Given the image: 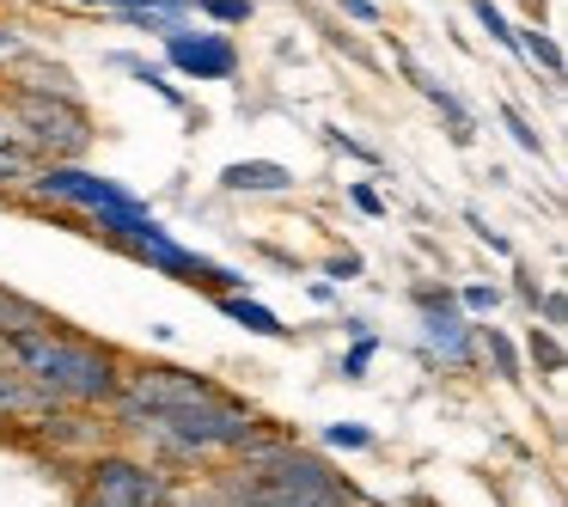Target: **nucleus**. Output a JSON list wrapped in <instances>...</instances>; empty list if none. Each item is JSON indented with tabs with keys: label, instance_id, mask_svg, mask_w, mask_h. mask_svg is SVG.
I'll list each match as a JSON object with an SVG mask.
<instances>
[{
	"label": "nucleus",
	"instance_id": "f257e3e1",
	"mask_svg": "<svg viewBox=\"0 0 568 507\" xmlns=\"http://www.w3.org/2000/svg\"><path fill=\"white\" fill-rule=\"evenodd\" d=\"M7 361L50 397L55 409H87V416H104L111 397L123 392V348L104 343V336H87L74 324H50V331H31L7 343Z\"/></svg>",
	"mask_w": 568,
	"mask_h": 507
},
{
	"label": "nucleus",
	"instance_id": "f03ea898",
	"mask_svg": "<svg viewBox=\"0 0 568 507\" xmlns=\"http://www.w3.org/2000/svg\"><path fill=\"white\" fill-rule=\"evenodd\" d=\"M7 111L19 123V148L31 153L38 165H80L99 141V123L80 99H55V92H26L7 87Z\"/></svg>",
	"mask_w": 568,
	"mask_h": 507
},
{
	"label": "nucleus",
	"instance_id": "7ed1b4c3",
	"mask_svg": "<svg viewBox=\"0 0 568 507\" xmlns=\"http://www.w3.org/2000/svg\"><path fill=\"white\" fill-rule=\"evenodd\" d=\"M172 470H160L129 446H104L74 470V507H172Z\"/></svg>",
	"mask_w": 568,
	"mask_h": 507
},
{
	"label": "nucleus",
	"instance_id": "20e7f679",
	"mask_svg": "<svg viewBox=\"0 0 568 507\" xmlns=\"http://www.w3.org/2000/svg\"><path fill=\"white\" fill-rule=\"evenodd\" d=\"M26 196L38 202V209H55L68 214L74 226L99 221L104 209H123V202H135L116 178H99L87 172V165H38V172L26 178Z\"/></svg>",
	"mask_w": 568,
	"mask_h": 507
},
{
	"label": "nucleus",
	"instance_id": "39448f33",
	"mask_svg": "<svg viewBox=\"0 0 568 507\" xmlns=\"http://www.w3.org/2000/svg\"><path fill=\"white\" fill-rule=\"evenodd\" d=\"M416 306H422V348L440 355V367L458 373L477 367V324L458 312V300L446 287H416Z\"/></svg>",
	"mask_w": 568,
	"mask_h": 507
},
{
	"label": "nucleus",
	"instance_id": "423d86ee",
	"mask_svg": "<svg viewBox=\"0 0 568 507\" xmlns=\"http://www.w3.org/2000/svg\"><path fill=\"white\" fill-rule=\"evenodd\" d=\"M165 62L178 68L184 80H233L239 74V43L226 31H196V26H172L165 31Z\"/></svg>",
	"mask_w": 568,
	"mask_h": 507
},
{
	"label": "nucleus",
	"instance_id": "0eeeda50",
	"mask_svg": "<svg viewBox=\"0 0 568 507\" xmlns=\"http://www.w3.org/2000/svg\"><path fill=\"white\" fill-rule=\"evenodd\" d=\"M31 440H43L50 453H104L111 446V428H104L99 416H87V409H50L43 422H31Z\"/></svg>",
	"mask_w": 568,
	"mask_h": 507
},
{
	"label": "nucleus",
	"instance_id": "6e6552de",
	"mask_svg": "<svg viewBox=\"0 0 568 507\" xmlns=\"http://www.w3.org/2000/svg\"><path fill=\"white\" fill-rule=\"evenodd\" d=\"M50 409H55V404L13 367V361H0V422H19V428H31V422H43Z\"/></svg>",
	"mask_w": 568,
	"mask_h": 507
},
{
	"label": "nucleus",
	"instance_id": "1a4fd4ad",
	"mask_svg": "<svg viewBox=\"0 0 568 507\" xmlns=\"http://www.w3.org/2000/svg\"><path fill=\"white\" fill-rule=\"evenodd\" d=\"M221 190H233V196H282V190H294V172L282 160H233L221 172Z\"/></svg>",
	"mask_w": 568,
	"mask_h": 507
},
{
	"label": "nucleus",
	"instance_id": "9d476101",
	"mask_svg": "<svg viewBox=\"0 0 568 507\" xmlns=\"http://www.w3.org/2000/svg\"><path fill=\"white\" fill-rule=\"evenodd\" d=\"M50 324H62L50 306H38V300H26L19 287H0V348L13 343V336H31V331H50Z\"/></svg>",
	"mask_w": 568,
	"mask_h": 507
},
{
	"label": "nucleus",
	"instance_id": "9b49d317",
	"mask_svg": "<svg viewBox=\"0 0 568 507\" xmlns=\"http://www.w3.org/2000/svg\"><path fill=\"white\" fill-rule=\"evenodd\" d=\"M214 306H221L233 324H245L251 336H287V324L275 318V312L263 306V300H251V294H214Z\"/></svg>",
	"mask_w": 568,
	"mask_h": 507
},
{
	"label": "nucleus",
	"instance_id": "f8f14e48",
	"mask_svg": "<svg viewBox=\"0 0 568 507\" xmlns=\"http://www.w3.org/2000/svg\"><path fill=\"white\" fill-rule=\"evenodd\" d=\"M111 68H123V74H135V80H141V87H148V92H160V99H165V104H172V111H184V104H190V99H184V92H178V87H172V80H165V68H160V62H141V55H129V50H116V55H111Z\"/></svg>",
	"mask_w": 568,
	"mask_h": 507
},
{
	"label": "nucleus",
	"instance_id": "ddd939ff",
	"mask_svg": "<svg viewBox=\"0 0 568 507\" xmlns=\"http://www.w3.org/2000/svg\"><path fill=\"white\" fill-rule=\"evenodd\" d=\"M514 43H519V50H526L531 55V62H538L544 68V74H550V80H562V50H556V38H550V31H538V26H531V31H514Z\"/></svg>",
	"mask_w": 568,
	"mask_h": 507
},
{
	"label": "nucleus",
	"instance_id": "4468645a",
	"mask_svg": "<svg viewBox=\"0 0 568 507\" xmlns=\"http://www.w3.org/2000/svg\"><path fill=\"white\" fill-rule=\"evenodd\" d=\"M477 348H489V361H495V373H501V379H519V348L507 343L495 324H483V331H477Z\"/></svg>",
	"mask_w": 568,
	"mask_h": 507
},
{
	"label": "nucleus",
	"instance_id": "2eb2a0df",
	"mask_svg": "<svg viewBox=\"0 0 568 507\" xmlns=\"http://www.w3.org/2000/svg\"><path fill=\"white\" fill-rule=\"evenodd\" d=\"M367 446H373V434L355 428V422H331L324 428V453H367Z\"/></svg>",
	"mask_w": 568,
	"mask_h": 507
},
{
	"label": "nucleus",
	"instance_id": "dca6fc26",
	"mask_svg": "<svg viewBox=\"0 0 568 507\" xmlns=\"http://www.w3.org/2000/svg\"><path fill=\"white\" fill-rule=\"evenodd\" d=\"M526 348H531V361H538V373H562V343H556V331H531L526 336Z\"/></svg>",
	"mask_w": 568,
	"mask_h": 507
},
{
	"label": "nucleus",
	"instance_id": "f3484780",
	"mask_svg": "<svg viewBox=\"0 0 568 507\" xmlns=\"http://www.w3.org/2000/svg\"><path fill=\"white\" fill-rule=\"evenodd\" d=\"M196 13L214 19V26H245L257 7H251V0H196Z\"/></svg>",
	"mask_w": 568,
	"mask_h": 507
},
{
	"label": "nucleus",
	"instance_id": "a211bd4d",
	"mask_svg": "<svg viewBox=\"0 0 568 507\" xmlns=\"http://www.w3.org/2000/svg\"><path fill=\"white\" fill-rule=\"evenodd\" d=\"M470 7H477V26L489 31L495 43H507V50H519V43H514V26L501 19V7H495V0H470Z\"/></svg>",
	"mask_w": 568,
	"mask_h": 507
},
{
	"label": "nucleus",
	"instance_id": "6ab92c4d",
	"mask_svg": "<svg viewBox=\"0 0 568 507\" xmlns=\"http://www.w3.org/2000/svg\"><path fill=\"white\" fill-rule=\"evenodd\" d=\"M373 355H379V343H373V336L361 331V336H355V348H348V355H343V379H367Z\"/></svg>",
	"mask_w": 568,
	"mask_h": 507
},
{
	"label": "nucleus",
	"instance_id": "aec40b11",
	"mask_svg": "<svg viewBox=\"0 0 568 507\" xmlns=\"http://www.w3.org/2000/svg\"><path fill=\"white\" fill-rule=\"evenodd\" d=\"M458 312H465V318H470V312H495V306H501V294H495V287L489 282H470V287H458Z\"/></svg>",
	"mask_w": 568,
	"mask_h": 507
},
{
	"label": "nucleus",
	"instance_id": "412c9836",
	"mask_svg": "<svg viewBox=\"0 0 568 507\" xmlns=\"http://www.w3.org/2000/svg\"><path fill=\"white\" fill-rule=\"evenodd\" d=\"M501 123H507V135H514V141H519V148H526V153H544V135H538V129H531V123H526V116H519V111H501Z\"/></svg>",
	"mask_w": 568,
	"mask_h": 507
},
{
	"label": "nucleus",
	"instance_id": "4be33fe9",
	"mask_svg": "<svg viewBox=\"0 0 568 507\" xmlns=\"http://www.w3.org/2000/svg\"><path fill=\"white\" fill-rule=\"evenodd\" d=\"M13 62H31V43L13 26H0V68H13Z\"/></svg>",
	"mask_w": 568,
	"mask_h": 507
},
{
	"label": "nucleus",
	"instance_id": "5701e85b",
	"mask_svg": "<svg viewBox=\"0 0 568 507\" xmlns=\"http://www.w3.org/2000/svg\"><path fill=\"white\" fill-rule=\"evenodd\" d=\"M123 19H129L135 31H153V38H165V31H172V19H165L160 7H141V13H123Z\"/></svg>",
	"mask_w": 568,
	"mask_h": 507
},
{
	"label": "nucleus",
	"instance_id": "b1692460",
	"mask_svg": "<svg viewBox=\"0 0 568 507\" xmlns=\"http://www.w3.org/2000/svg\"><path fill=\"white\" fill-rule=\"evenodd\" d=\"M465 221H470V233H477V239H483V245H489V251H495V257H514V245H507V239H501V233H489V226H483V214H477V209H470V214H465Z\"/></svg>",
	"mask_w": 568,
	"mask_h": 507
},
{
	"label": "nucleus",
	"instance_id": "393cba45",
	"mask_svg": "<svg viewBox=\"0 0 568 507\" xmlns=\"http://www.w3.org/2000/svg\"><path fill=\"white\" fill-rule=\"evenodd\" d=\"M324 141H331L336 153H348V160H367V165L379 160V153H373V148H361V141H355V135H343V129H331V135H324Z\"/></svg>",
	"mask_w": 568,
	"mask_h": 507
},
{
	"label": "nucleus",
	"instance_id": "a878e982",
	"mask_svg": "<svg viewBox=\"0 0 568 507\" xmlns=\"http://www.w3.org/2000/svg\"><path fill=\"white\" fill-rule=\"evenodd\" d=\"M74 7H99V13H141V7H160V0H74Z\"/></svg>",
	"mask_w": 568,
	"mask_h": 507
},
{
	"label": "nucleus",
	"instance_id": "bb28decb",
	"mask_svg": "<svg viewBox=\"0 0 568 507\" xmlns=\"http://www.w3.org/2000/svg\"><path fill=\"white\" fill-rule=\"evenodd\" d=\"M348 196H355V209H361V214H373V221H379V214H385V202H379V190H367V184H355V190H348Z\"/></svg>",
	"mask_w": 568,
	"mask_h": 507
},
{
	"label": "nucleus",
	"instance_id": "cd10ccee",
	"mask_svg": "<svg viewBox=\"0 0 568 507\" xmlns=\"http://www.w3.org/2000/svg\"><path fill=\"white\" fill-rule=\"evenodd\" d=\"M343 13L361 19V26H379V7H373V0H343Z\"/></svg>",
	"mask_w": 568,
	"mask_h": 507
},
{
	"label": "nucleus",
	"instance_id": "c85d7f7f",
	"mask_svg": "<svg viewBox=\"0 0 568 507\" xmlns=\"http://www.w3.org/2000/svg\"><path fill=\"white\" fill-rule=\"evenodd\" d=\"M331 275H336V282H355V275H361V257H355V251H343V257H331Z\"/></svg>",
	"mask_w": 568,
	"mask_h": 507
},
{
	"label": "nucleus",
	"instance_id": "c756f323",
	"mask_svg": "<svg viewBox=\"0 0 568 507\" xmlns=\"http://www.w3.org/2000/svg\"><path fill=\"white\" fill-rule=\"evenodd\" d=\"M361 507H379V501H361Z\"/></svg>",
	"mask_w": 568,
	"mask_h": 507
}]
</instances>
